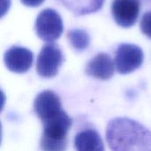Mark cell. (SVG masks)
<instances>
[{
	"mask_svg": "<svg viewBox=\"0 0 151 151\" xmlns=\"http://www.w3.org/2000/svg\"><path fill=\"white\" fill-rule=\"evenodd\" d=\"M142 50L132 43L120 44L116 51L115 66L118 73L127 74L140 68L143 63Z\"/></svg>",
	"mask_w": 151,
	"mask_h": 151,
	"instance_id": "5b68a950",
	"label": "cell"
},
{
	"mask_svg": "<svg viewBox=\"0 0 151 151\" xmlns=\"http://www.w3.org/2000/svg\"><path fill=\"white\" fill-rule=\"evenodd\" d=\"M20 2L27 7H38L44 2V0H20Z\"/></svg>",
	"mask_w": 151,
	"mask_h": 151,
	"instance_id": "5bb4252c",
	"label": "cell"
},
{
	"mask_svg": "<svg viewBox=\"0 0 151 151\" xmlns=\"http://www.w3.org/2000/svg\"><path fill=\"white\" fill-rule=\"evenodd\" d=\"M62 4L74 15L81 16L99 11L104 0H59Z\"/></svg>",
	"mask_w": 151,
	"mask_h": 151,
	"instance_id": "8fae6325",
	"label": "cell"
},
{
	"mask_svg": "<svg viewBox=\"0 0 151 151\" xmlns=\"http://www.w3.org/2000/svg\"><path fill=\"white\" fill-rule=\"evenodd\" d=\"M141 8L140 0H113L111 13L115 22L121 27L129 28L138 19Z\"/></svg>",
	"mask_w": 151,
	"mask_h": 151,
	"instance_id": "8992f818",
	"label": "cell"
},
{
	"mask_svg": "<svg viewBox=\"0 0 151 151\" xmlns=\"http://www.w3.org/2000/svg\"><path fill=\"white\" fill-rule=\"evenodd\" d=\"M33 60L34 55L32 51L21 46L11 47L4 56V61L8 70L16 73L27 72L32 66Z\"/></svg>",
	"mask_w": 151,
	"mask_h": 151,
	"instance_id": "52a82bcc",
	"label": "cell"
},
{
	"mask_svg": "<svg viewBox=\"0 0 151 151\" xmlns=\"http://www.w3.org/2000/svg\"><path fill=\"white\" fill-rule=\"evenodd\" d=\"M11 4V0H1V17L8 12L9 7Z\"/></svg>",
	"mask_w": 151,
	"mask_h": 151,
	"instance_id": "9a60e30c",
	"label": "cell"
},
{
	"mask_svg": "<svg viewBox=\"0 0 151 151\" xmlns=\"http://www.w3.org/2000/svg\"><path fill=\"white\" fill-rule=\"evenodd\" d=\"M43 123V133L40 142L42 151H65L68 144L67 134L72 119L64 111Z\"/></svg>",
	"mask_w": 151,
	"mask_h": 151,
	"instance_id": "7a4b0ae2",
	"label": "cell"
},
{
	"mask_svg": "<svg viewBox=\"0 0 151 151\" xmlns=\"http://www.w3.org/2000/svg\"><path fill=\"white\" fill-rule=\"evenodd\" d=\"M106 140L112 151H151V131L131 119H111L107 126Z\"/></svg>",
	"mask_w": 151,
	"mask_h": 151,
	"instance_id": "6da1fadb",
	"label": "cell"
},
{
	"mask_svg": "<svg viewBox=\"0 0 151 151\" xmlns=\"http://www.w3.org/2000/svg\"><path fill=\"white\" fill-rule=\"evenodd\" d=\"M64 61V56L58 45L53 42L45 44L37 58L36 71L43 78H52L58 73Z\"/></svg>",
	"mask_w": 151,
	"mask_h": 151,
	"instance_id": "277c9868",
	"label": "cell"
},
{
	"mask_svg": "<svg viewBox=\"0 0 151 151\" xmlns=\"http://www.w3.org/2000/svg\"><path fill=\"white\" fill-rule=\"evenodd\" d=\"M67 38L71 45L79 51L87 50L90 43V36L87 31L81 28L71 29L67 33Z\"/></svg>",
	"mask_w": 151,
	"mask_h": 151,
	"instance_id": "7c38bea8",
	"label": "cell"
},
{
	"mask_svg": "<svg viewBox=\"0 0 151 151\" xmlns=\"http://www.w3.org/2000/svg\"><path fill=\"white\" fill-rule=\"evenodd\" d=\"M35 28L37 36L47 42L58 40L64 30V24L59 13L50 8L42 10L35 19Z\"/></svg>",
	"mask_w": 151,
	"mask_h": 151,
	"instance_id": "3957f363",
	"label": "cell"
},
{
	"mask_svg": "<svg viewBox=\"0 0 151 151\" xmlns=\"http://www.w3.org/2000/svg\"><path fill=\"white\" fill-rule=\"evenodd\" d=\"M34 109L38 118L43 122L55 117L62 111L60 98L55 92L44 90L35 97Z\"/></svg>",
	"mask_w": 151,
	"mask_h": 151,
	"instance_id": "ba28073f",
	"label": "cell"
},
{
	"mask_svg": "<svg viewBox=\"0 0 151 151\" xmlns=\"http://www.w3.org/2000/svg\"><path fill=\"white\" fill-rule=\"evenodd\" d=\"M114 69L115 65L111 56L106 53H99L88 63L86 73L96 79L109 80L113 76Z\"/></svg>",
	"mask_w": 151,
	"mask_h": 151,
	"instance_id": "9c48e42d",
	"label": "cell"
},
{
	"mask_svg": "<svg viewBox=\"0 0 151 151\" xmlns=\"http://www.w3.org/2000/svg\"><path fill=\"white\" fill-rule=\"evenodd\" d=\"M76 151H104V145L100 134L93 129L78 133L74 139Z\"/></svg>",
	"mask_w": 151,
	"mask_h": 151,
	"instance_id": "30bf717a",
	"label": "cell"
},
{
	"mask_svg": "<svg viewBox=\"0 0 151 151\" xmlns=\"http://www.w3.org/2000/svg\"><path fill=\"white\" fill-rule=\"evenodd\" d=\"M140 28L144 35L151 39V11L143 14L140 22Z\"/></svg>",
	"mask_w": 151,
	"mask_h": 151,
	"instance_id": "4fadbf2b",
	"label": "cell"
}]
</instances>
